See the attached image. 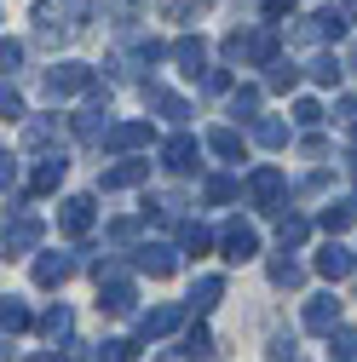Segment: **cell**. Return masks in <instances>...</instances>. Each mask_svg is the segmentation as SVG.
I'll use <instances>...</instances> for the list:
<instances>
[{
    "label": "cell",
    "instance_id": "obj_1",
    "mask_svg": "<svg viewBox=\"0 0 357 362\" xmlns=\"http://www.w3.org/2000/svg\"><path fill=\"white\" fill-rule=\"evenodd\" d=\"M81 18H86V0H35V12H29L40 40H69L81 29Z\"/></svg>",
    "mask_w": 357,
    "mask_h": 362
},
{
    "label": "cell",
    "instance_id": "obj_2",
    "mask_svg": "<svg viewBox=\"0 0 357 362\" xmlns=\"http://www.w3.org/2000/svg\"><path fill=\"white\" fill-rule=\"evenodd\" d=\"M98 310L104 316H132L139 310V288L121 276V264H98Z\"/></svg>",
    "mask_w": 357,
    "mask_h": 362
},
{
    "label": "cell",
    "instance_id": "obj_3",
    "mask_svg": "<svg viewBox=\"0 0 357 362\" xmlns=\"http://www.w3.org/2000/svg\"><path fill=\"white\" fill-rule=\"evenodd\" d=\"M93 86H98V75L86 64H75V58L47 69V98H75V93H93Z\"/></svg>",
    "mask_w": 357,
    "mask_h": 362
},
{
    "label": "cell",
    "instance_id": "obj_4",
    "mask_svg": "<svg viewBox=\"0 0 357 362\" xmlns=\"http://www.w3.org/2000/svg\"><path fill=\"white\" fill-rule=\"evenodd\" d=\"M219 253H225L231 264L259 259V230H254L248 218H225V230H219Z\"/></svg>",
    "mask_w": 357,
    "mask_h": 362
},
{
    "label": "cell",
    "instance_id": "obj_5",
    "mask_svg": "<svg viewBox=\"0 0 357 362\" xmlns=\"http://www.w3.org/2000/svg\"><path fill=\"white\" fill-rule=\"evenodd\" d=\"M283 190H288L283 167H254V173H248V202H254V207L283 213Z\"/></svg>",
    "mask_w": 357,
    "mask_h": 362
},
{
    "label": "cell",
    "instance_id": "obj_6",
    "mask_svg": "<svg viewBox=\"0 0 357 362\" xmlns=\"http://www.w3.org/2000/svg\"><path fill=\"white\" fill-rule=\"evenodd\" d=\"M93 224H98L93 196H64V202H58V230H64V236H86Z\"/></svg>",
    "mask_w": 357,
    "mask_h": 362
},
{
    "label": "cell",
    "instance_id": "obj_7",
    "mask_svg": "<svg viewBox=\"0 0 357 362\" xmlns=\"http://www.w3.org/2000/svg\"><path fill=\"white\" fill-rule=\"evenodd\" d=\"M300 322H305V334H334V328H346V322H340V299H334V293H317V299H305Z\"/></svg>",
    "mask_w": 357,
    "mask_h": 362
},
{
    "label": "cell",
    "instance_id": "obj_8",
    "mask_svg": "<svg viewBox=\"0 0 357 362\" xmlns=\"http://www.w3.org/2000/svg\"><path fill=\"white\" fill-rule=\"evenodd\" d=\"M132 264H139L144 270V276H173V270H178V253L167 247V242H139V247H132Z\"/></svg>",
    "mask_w": 357,
    "mask_h": 362
},
{
    "label": "cell",
    "instance_id": "obj_9",
    "mask_svg": "<svg viewBox=\"0 0 357 362\" xmlns=\"http://www.w3.org/2000/svg\"><path fill=\"white\" fill-rule=\"evenodd\" d=\"M144 144H150V121H115L110 139H104L98 150H110V156H132V150H144Z\"/></svg>",
    "mask_w": 357,
    "mask_h": 362
},
{
    "label": "cell",
    "instance_id": "obj_10",
    "mask_svg": "<svg viewBox=\"0 0 357 362\" xmlns=\"http://www.w3.org/2000/svg\"><path fill=\"white\" fill-rule=\"evenodd\" d=\"M64 173H69L64 150H52V156H40V161H35V173H29V196H52V190L64 185Z\"/></svg>",
    "mask_w": 357,
    "mask_h": 362
},
{
    "label": "cell",
    "instance_id": "obj_11",
    "mask_svg": "<svg viewBox=\"0 0 357 362\" xmlns=\"http://www.w3.org/2000/svg\"><path fill=\"white\" fill-rule=\"evenodd\" d=\"M277 47H283V35H277V23H259V29L248 35V64H254V69H271V64L283 58Z\"/></svg>",
    "mask_w": 357,
    "mask_h": 362
},
{
    "label": "cell",
    "instance_id": "obj_12",
    "mask_svg": "<svg viewBox=\"0 0 357 362\" xmlns=\"http://www.w3.org/2000/svg\"><path fill=\"white\" fill-rule=\"evenodd\" d=\"M35 247H40V218H29V213L6 218V259H18V253H35Z\"/></svg>",
    "mask_w": 357,
    "mask_h": 362
},
{
    "label": "cell",
    "instance_id": "obj_13",
    "mask_svg": "<svg viewBox=\"0 0 357 362\" xmlns=\"http://www.w3.org/2000/svg\"><path fill=\"white\" fill-rule=\"evenodd\" d=\"M144 178H150V161H115L98 173V190H139Z\"/></svg>",
    "mask_w": 357,
    "mask_h": 362
},
{
    "label": "cell",
    "instance_id": "obj_14",
    "mask_svg": "<svg viewBox=\"0 0 357 362\" xmlns=\"http://www.w3.org/2000/svg\"><path fill=\"white\" fill-rule=\"evenodd\" d=\"M69 276H75L69 253H35V288H64Z\"/></svg>",
    "mask_w": 357,
    "mask_h": 362
},
{
    "label": "cell",
    "instance_id": "obj_15",
    "mask_svg": "<svg viewBox=\"0 0 357 362\" xmlns=\"http://www.w3.org/2000/svg\"><path fill=\"white\" fill-rule=\"evenodd\" d=\"M173 64L185 69L191 81L208 75V40H202V35H178V40H173Z\"/></svg>",
    "mask_w": 357,
    "mask_h": 362
},
{
    "label": "cell",
    "instance_id": "obj_16",
    "mask_svg": "<svg viewBox=\"0 0 357 362\" xmlns=\"http://www.w3.org/2000/svg\"><path fill=\"white\" fill-rule=\"evenodd\" d=\"M185 310H191V305H156V310H144V316H139V334H144V339H167L178 322H185Z\"/></svg>",
    "mask_w": 357,
    "mask_h": 362
},
{
    "label": "cell",
    "instance_id": "obj_17",
    "mask_svg": "<svg viewBox=\"0 0 357 362\" xmlns=\"http://www.w3.org/2000/svg\"><path fill=\"white\" fill-rule=\"evenodd\" d=\"M196 156H202V144L191 139V132H173V139L162 144V167H167V173H191Z\"/></svg>",
    "mask_w": 357,
    "mask_h": 362
},
{
    "label": "cell",
    "instance_id": "obj_18",
    "mask_svg": "<svg viewBox=\"0 0 357 362\" xmlns=\"http://www.w3.org/2000/svg\"><path fill=\"white\" fill-rule=\"evenodd\" d=\"M294 35H300V40H340V35H346V12H340V6H323L317 18L300 23Z\"/></svg>",
    "mask_w": 357,
    "mask_h": 362
},
{
    "label": "cell",
    "instance_id": "obj_19",
    "mask_svg": "<svg viewBox=\"0 0 357 362\" xmlns=\"http://www.w3.org/2000/svg\"><path fill=\"white\" fill-rule=\"evenodd\" d=\"M144 104H150L156 115H167V121H191V104L178 98V93H167L162 81H144Z\"/></svg>",
    "mask_w": 357,
    "mask_h": 362
},
{
    "label": "cell",
    "instance_id": "obj_20",
    "mask_svg": "<svg viewBox=\"0 0 357 362\" xmlns=\"http://www.w3.org/2000/svg\"><path fill=\"white\" fill-rule=\"evenodd\" d=\"M317 270H323V276H329V282H346V276H351V270H357V253H351L346 242H329V247L317 253Z\"/></svg>",
    "mask_w": 357,
    "mask_h": 362
},
{
    "label": "cell",
    "instance_id": "obj_21",
    "mask_svg": "<svg viewBox=\"0 0 357 362\" xmlns=\"http://www.w3.org/2000/svg\"><path fill=\"white\" fill-rule=\"evenodd\" d=\"M219 299H225V276H196V288H191V299H185V305H191L196 316H208Z\"/></svg>",
    "mask_w": 357,
    "mask_h": 362
},
{
    "label": "cell",
    "instance_id": "obj_22",
    "mask_svg": "<svg viewBox=\"0 0 357 362\" xmlns=\"http://www.w3.org/2000/svg\"><path fill=\"white\" fill-rule=\"evenodd\" d=\"M351 218H357V207H351V202H329V207L317 213V224L329 230V242H340V236L351 230Z\"/></svg>",
    "mask_w": 357,
    "mask_h": 362
},
{
    "label": "cell",
    "instance_id": "obj_23",
    "mask_svg": "<svg viewBox=\"0 0 357 362\" xmlns=\"http://www.w3.org/2000/svg\"><path fill=\"white\" fill-rule=\"evenodd\" d=\"M254 144H259V150H283V144H288V121H283V115H259V121H254Z\"/></svg>",
    "mask_w": 357,
    "mask_h": 362
},
{
    "label": "cell",
    "instance_id": "obj_24",
    "mask_svg": "<svg viewBox=\"0 0 357 362\" xmlns=\"http://www.w3.org/2000/svg\"><path fill=\"white\" fill-rule=\"evenodd\" d=\"M23 328H40V322L29 316V305H23V299H12V293H6V305H0V334L12 339V334H23Z\"/></svg>",
    "mask_w": 357,
    "mask_h": 362
},
{
    "label": "cell",
    "instance_id": "obj_25",
    "mask_svg": "<svg viewBox=\"0 0 357 362\" xmlns=\"http://www.w3.org/2000/svg\"><path fill=\"white\" fill-rule=\"evenodd\" d=\"M305 75L317 81V86H340V75H346V58H334V52H317L305 64Z\"/></svg>",
    "mask_w": 357,
    "mask_h": 362
},
{
    "label": "cell",
    "instance_id": "obj_26",
    "mask_svg": "<svg viewBox=\"0 0 357 362\" xmlns=\"http://www.w3.org/2000/svg\"><path fill=\"white\" fill-rule=\"evenodd\" d=\"M237 196H242V185H237L231 173H213L208 185H202V202H208V207H225V202H237Z\"/></svg>",
    "mask_w": 357,
    "mask_h": 362
},
{
    "label": "cell",
    "instance_id": "obj_27",
    "mask_svg": "<svg viewBox=\"0 0 357 362\" xmlns=\"http://www.w3.org/2000/svg\"><path fill=\"white\" fill-rule=\"evenodd\" d=\"M69 334H75V316H69V305H52L47 316H40V339H52V345H58V339H69Z\"/></svg>",
    "mask_w": 357,
    "mask_h": 362
},
{
    "label": "cell",
    "instance_id": "obj_28",
    "mask_svg": "<svg viewBox=\"0 0 357 362\" xmlns=\"http://www.w3.org/2000/svg\"><path fill=\"white\" fill-rule=\"evenodd\" d=\"M277 236H283V247H300L305 236H311V218H300V213H277Z\"/></svg>",
    "mask_w": 357,
    "mask_h": 362
},
{
    "label": "cell",
    "instance_id": "obj_29",
    "mask_svg": "<svg viewBox=\"0 0 357 362\" xmlns=\"http://www.w3.org/2000/svg\"><path fill=\"white\" fill-rule=\"evenodd\" d=\"M58 139V115H40V121H23V144L29 150H47Z\"/></svg>",
    "mask_w": 357,
    "mask_h": 362
},
{
    "label": "cell",
    "instance_id": "obj_30",
    "mask_svg": "<svg viewBox=\"0 0 357 362\" xmlns=\"http://www.w3.org/2000/svg\"><path fill=\"white\" fill-rule=\"evenodd\" d=\"M208 150L225 156V161H237V156H242V132H237V127H213V132H208Z\"/></svg>",
    "mask_w": 357,
    "mask_h": 362
},
{
    "label": "cell",
    "instance_id": "obj_31",
    "mask_svg": "<svg viewBox=\"0 0 357 362\" xmlns=\"http://www.w3.org/2000/svg\"><path fill=\"white\" fill-rule=\"evenodd\" d=\"M213 242H219V236L208 230V224H196V218L185 224V230H178V247H185V253H196V259H202V253H208Z\"/></svg>",
    "mask_w": 357,
    "mask_h": 362
},
{
    "label": "cell",
    "instance_id": "obj_32",
    "mask_svg": "<svg viewBox=\"0 0 357 362\" xmlns=\"http://www.w3.org/2000/svg\"><path fill=\"white\" fill-rule=\"evenodd\" d=\"M271 282H277V288H300V282H305V270H300V259H288V247L271 259Z\"/></svg>",
    "mask_w": 357,
    "mask_h": 362
},
{
    "label": "cell",
    "instance_id": "obj_33",
    "mask_svg": "<svg viewBox=\"0 0 357 362\" xmlns=\"http://www.w3.org/2000/svg\"><path fill=\"white\" fill-rule=\"evenodd\" d=\"M208 6H213V0H162V18H167V23H191V18L208 12Z\"/></svg>",
    "mask_w": 357,
    "mask_h": 362
},
{
    "label": "cell",
    "instance_id": "obj_34",
    "mask_svg": "<svg viewBox=\"0 0 357 362\" xmlns=\"http://www.w3.org/2000/svg\"><path fill=\"white\" fill-rule=\"evenodd\" d=\"M231 115L237 121H259V86H237L231 93Z\"/></svg>",
    "mask_w": 357,
    "mask_h": 362
},
{
    "label": "cell",
    "instance_id": "obj_35",
    "mask_svg": "<svg viewBox=\"0 0 357 362\" xmlns=\"http://www.w3.org/2000/svg\"><path fill=\"white\" fill-rule=\"evenodd\" d=\"M329 356L334 362H357V328H334L329 334Z\"/></svg>",
    "mask_w": 357,
    "mask_h": 362
},
{
    "label": "cell",
    "instance_id": "obj_36",
    "mask_svg": "<svg viewBox=\"0 0 357 362\" xmlns=\"http://www.w3.org/2000/svg\"><path fill=\"white\" fill-rule=\"evenodd\" d=\"M265 86H271V93H294V86H300V69H294L288 58H277L271 75H265Z\"/></svg>",
    "mask_w": 357,
    "mask_h": 362
},
{
    "label": "cell",
    "instance_id": "obj_37",
    "mask_svg": "<svg viewBox=\"0 0 357 362\" xmlns=\"http://www.w3.org/2000/svg\"><path fill=\"white\" fill-rule=\"evenodd\" d=\"M185 356H196V362L213 356V334H208V328H191V334H185Z\"/></svg>",
    "mask_w": 357,
    "mask_h": 362
},
{
    "label": "cell",
    "instance_id": "obj_38",
    "mask_svg": "<svg viewBox=\"0 0 357 362\" xmlns=\"http://www.w3.org/2000/svg\"><path fill=\"white\" fill-rule=\"evenodd\" d=\"M132 356H139L132 339H104V356H98V362H132Z\"/></svg>",
    "mask_w": 357,
    "mask_h": 362
},
{
    "label": "cell",
    "instance_id": "obj_39",
    "mask_svg": "<svg viewBox=\"0 0 357 362\" xmlns=\"http://www.w3.org/2000/svg\"><path fill=\"white\" fill-rule=\"evenodd\" d=\"M294 121H300V127H317V121H323V104H317V98H294Z\"/></svg>",
    "mask_w": 357,
    "mask_h": 362
},
{
    "label": "cell",
    "instance_id": "obj_40",
    "mask_svg": "<svg viewBox=\"0 0 357 362\" xmlns=\"http://www.w3.org/2000/svg\"><path fill=\"white\" fill-rule=\"evenodd\" d=\"M18 64H23V40H12V35H6V40H0V69L12 75Z\"/></svg>",
    "mask_w": 357,
    "mask_h": 362
},
{
    "label": "cell",
    "instance_id": "obj_41",
    "mask_svg": "<svg viewBox=\"0 0 357 362\" xmlns=\"http://www.w3.org/2000/svg\"><path fill=\"white\" fill-rule=\"evenodd\" d=\"M225 58H231V64H248V35H242V29L225 35Z\"/></svg>",
    "mask_w": 357,
    "mask_h": 362
},
{
    "label": "cell",
    "instance_id": "obj_42",
    "mask_svg": "<svg viewBox=\"0 0 357 362\" xmlns=\"http://www.w3.org/2000/svg\"><path fill=\"white\" fill-rule=\"evenodd\" d=\"M0 115H6V121H23V98L12 93V81H6V93H0Z\"/></svg>",
    "mask_w": 357,
    "mask_h": 362
},
{
    "label": "cell",
    "instance_id": "obj_43",
    "mask_svg": "<svg viewBox=\"0 0 357 362\" xmlns=\"http://www.w3.org/2000/svg\"><path fill=\"white\" fill-rule=\"evenodd\" d=\"M110 242H139V218H115L110 224Z\"/></svg>",
    "mask_w": 357,
    "mask_h": 362
},
{
    "label": "cell",
    "instance_id": "obj_44",
    "mask_svg": "<svg viewBox=\"0 0 357 362\" xmlns=\"http://www.w3.org/2000/svg\"><path fill=\"white\" fill-rule=\"evenodd\" d=\"M202 86H208V93H225L231 75H225V69H208V75H202Z\"/></svg>",
    "mask_w": 357,
    "mask_h": 362
},
{
    "label": "cell",
    "instance_id": "obj_45",
    "mask_svg": "<svg viewBox=\"0 0 357 362\" xmlns=\"http://www.w3.org/2000/svg\"><path fill=\"white\" fill-rule=\"evenodd\" d=\"M288 12H294V0H265V18H271V23L288 18Z\"/></svg>",
    "mask_w": 357,
    "mask_h": 362
},
{
    "label": "cell",
    "instance_id": "obj_46",
    "mask_svg": "<svg viewBox=\"0 0 357 362\" xmlns=\"http://www.w3.org/2000/svg\"><path fill=\"white\" fill-rule=\"evenodd\" d=\"M334 115H340L346 127H357V98H340V104H334Z\"/></svg>",
    "mask_w": 357,
    "mask_h": 362
},
{
    "label": "cell",
    "instance_id": "obj_47",
    "mask_svg": "<svg viewBox=\"0 0 357 362\" xmlns=\"http://www.w3.org/2000/svg\"><path fill=\"white\" fill-rule=\"evenodd\" d=\"M29 362H64V356H58V351H35Z\"/></svg>",
    "mask_w": 357,
    "mask_h": 362
},
{
    "label": "cell",
    "instance_id": "obj_48",
    "mask_svg": "<svg viewBox=\"0 0 357 362\" xmlns=\"http://www.w3.org/2000/svg\"><path fill=\"white\" fill-rule=\"evenodd\" d=\"M346 69H357V47H351V52H346Z\"/></svg>",
    "mask_w": 357,
    "mask_h": 362
},
{
    "label": "cell",
    "instance_id": "obj_49",
    "mask_svg": "<svg viewBox=\"0 0 357 362\" xmlns=\"http://www.w3.org/2000/svg\"><path fill=\"white\" fill-rule=\"evenodd\" d=\"M351 207H357V190H351Z\"/></svg>",
    "mask_w": 357,
    "mask_h": 362
}]
</instances>
